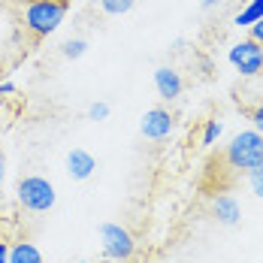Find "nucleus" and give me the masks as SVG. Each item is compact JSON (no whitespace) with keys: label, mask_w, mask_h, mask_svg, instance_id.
Listing matches in <instances>:
<instances>
[{"label":"nucleus","mask_w":263,"mask_h":263,"mask_svg":"<svg viewBox=\"0 0 263 263\" xmlns=\"http://www.w3.org/2000/svg\"><path fill=\"white\" fill-rule=\"evenodd\" d=\"M22 18L33 36H52L67 18V0H27Z\"/></svg>","instance_id":"f257e3e1"},{"label":"nucleus","mask_w":263,"mask_h":263,"mask_svg":"<svg viewBox=\"0 0 263 263\" xmlns=\"http://www.w3.org/2000/svg\"><path fill=\"white\" fill-rule=\"evenodd\" d=\"M224 160H227L230 170H239V173L254 170L257 163H263V136L254 127L233 133V139L227 142Z\"/></svg>","instance_id":"f03ea898"},{"label":"nucleus","mask_w":263,"mask_h":263,"mask_svg":"<svg viewBox=\"0 0 263 263\" xmlns=\"http://www.w3.org/2000/svg\"><path fill=\"white\" fill-rule=\"evenodd\" d=\"M15 194H18L22 209L33 212V215H43V212L54 209V203H58V191H54V184L46 176H22Z\"/></svg>","instance_id":"7ed1b4c3"},{"label":"nucleus","mask_w":263,"mask_h":263,"mask_svg":"<svg viewBox=\"0 0 263 263\" xmlns=\"http://www.w3.org/2000/svg\"><path fill=\"white\" fill-rule=\"evenodd\" d=\"M97 236H100V251H103L106 260H115V263L133 260V254H136V239H133V233L127 227H121V224H115V221H106V224H100Z\"/></svg>","instance_id":"20e7f679"},{"label":"nucleus","mask_w":263,"mask_h":263,"mask_svg":"<svg viewBox=\"0 0 263 263\" xmlns=\"http://www.w3.org/2000/svg\"><path fill=\"white\" fill-rule=\"evenodd\" d=\"M227 64L236 70L239 76L251 79V76H260L263 73V46L254 43L251 36L248 40H239L227 49Z\"/></svg>","instance_id":"39448f33"},{"label":"nucleus","mask_w":263,"mask_h":263,"mask_svg":"<svg viewBox=\"0 0 263 263\" xmlns=\"http://www.w3.org/2000/svg\"><path fill=\"white\" fill-rule=\"evenodd\" d=\"M176 127V118H173V112L170 109H163V106H155V109H145V115H142V121H139V130L145 139H152V142H160V139H166L170 133Z\"/></svg>","instance_id":"423d86ee"},{"label":"nucleus","mask_w":263,"mask_h":263,"mask_svg":"<svg viewBox=\"0 0 263 263\" xmlns=\"http://www.w3.org/2000/svg\"><path fill=\"white\" fill-rule=\"evenodd\" d=\"M212 215L221 227H236L242 221V206H239V200L233 194H218L212 200Z\"/></svg>","instance_id":"0eeeda50"},{"label":"nucleus","mask_w":263,"mask_h":263,"mask_svg":"<svg viewBox=\"0 0 263 263\" xmlns=\"http://www.w3.org/2000/svg\"><path fill=\"white\" fill-rule=\"evenodd\" d=\"M182 88H184V82L176 67H158L155 70V91H158L160 100H176L182 94Z\"/></svg>","instance_id":"6e6552de"},{"label":"nucleus","mask_w":263,"mask_h":263,"mask_svg":"<svg viewBox=\"0 0 263 263\" xmlns=\"http://www.w3.org/2000/svg\"><path fill=\"white\" fill-rule=\"evenodd\" d=\"M67 173H70V179L85 182L97 173V158L85 148H73V152H67Z\"/></svg>","instance_id":"1a4fd4ad"},{"label":"nucleus","mask_w":263,"mask_h":263,"mask_svg":"<svg viewBox=\"0 0 263 263\" xmlns=\"http://www.w3.org/2000/svg\"><path fill=\"white\" fill-rule=\"evenodd\" d=\"M9 263H46L43 251L33 242H15L9 245Z\"/></svg>","instance_id":"9d476101"},{"label":"nucleus","mask_w":263,"mask_h":263,"mask_svg":"<svg viewBox=\"0 0 263 263\" xmlns=\"http://www.w3.org/2000/svg\"><path fill=\"white\" fill-rule=\"evenodd\" d=\"M260 18H263V0H248L236 15H233V25L236 27H251V25H257Z\"/></svg>","instance_id":"9b49d317"},{"label":"nucleus","mask_w":263,"mask_h":263,"mask_svg":"<svg viewBox=\"0 0 263 263\" xmlns=\"http://www.w3.org/2000/svg\"><path fill=\"white\" fill-rule=\"evenodd\" d=\"M221 136H224V124H221L218 118H209V121L203 124V130H200V145H203V148H212Z\"/></svg>","instance_id":"f8f14e48"},{"label":"nucleus","mask_w":263,"mask_h":263,"mask_svg":"<svg viewBox=\"0 0 263 263\" xmlns=\"http://www.w3.org/2000/svg\"><path fill=\"white\" fill-rule=\"evenodd\" d=\"M61 52H64V58H67V61H79L82 54L88 52V40H82V36H76V40H67V43L61 46Z\"/></svg>","instance_id":"ddd939ff"},{"label":"nucleus","mask_w":263,"mask_h":263,"mask_svg":"<svg viewBox=\"0 0 263 263\" xmlns=\"http://www.w3.org/2000/svg\"><path fill=\"white\" fill-rule=\"evenodd\" d=\"M136 0H100V9L106 15H127Z\"/></svg>","instance_id":"4468645a"},{"label":"nucleus","mask_w":263,"mask_h":263,"mask_svg":"<svg viewBox=\"0 0 263 263\" xmlns=\"http://www.w3.org/2000/svg\"><path fill=\"white\" fill-rule=\"evenodd\" d=\"M248 187H251V194L263 200V163H257L254 170H248Z\"/></svg>","instance_id":"2eb2a0df"},{"label":"nucleus","mask_w":263,"mask_h":263,"mask_svg":"<svg viewBox=\"0 0 263 263\" xmlns=\"http://www.w3.org/2000/svg\"><path fill=\"white\" fill-rule=\"evenodd\" d=\"M109 112H112V109H109V103H103V100H94V103L88 106V118H91V121H106Z\"/></svg>","instance_id":"dca6fc26"},{"label":"nucleus","mask_w":263,"mask_h":263,"mask_svg":"<svg viewBox=\"0 0 263 263\" xmlns=\"http://www.w3.org/2000/svg\"><path fill=\"white\" fill-rule=\"evenodd\" d=\"M251 127H254V130H257V133L263 136V103L257 106L254 112H251Z\"/></svg>","instance_id":"f3484780"},{"label":"nucleus","mask_w":263,"mask_h":263,"mask_svg":"<svg viewBox=\"0 0 263 263\" xmlns=\"http://www.w3.org/2000/svg\"><path fill=\"white\" fill-rule=\"evenodd\" d=\"M248 36H251L254 43H260V46H263V18L257 22V25H251V27H248Z\"/></svg>","instance_id":"a211bd4d"},{"label":"nucleus","mask_w":263,"mask_h":263,"mask_svg":"<svg viewBox=\"0 0 263 263\" xmlns=\"http://www.w3.org/2000/svg\"><path fill=\"white\" fill-rule=\"evenodd\" d=\"M6 94H15V85L12 82H0V97H6Z\"/></svg>","instance_id":"6ab92c4d"},{"label":"nucleus","mask_w":263,"mask_h":263,"mask_svg":"<svg viewBox=\"0 0 263 263\" xmlns=\"http://www.w3.org/2000/svg\"><path fill=\"white\" fill-rule=\"evenodd\" d=\"M0 263H9V242H0Z\"/></svg>","instance_id":"aec40b11"},{"label":"nucleus","mask_w":263,"mask_h":263,"mask_svg":"<svg viewBox=\"0 0 263 263\" xmlns=\"http://www.w3.org/2000/svg\"><path fill=\"white\" fill-rule=\"evenodd\" d=\"M221 3H224V0H200L203 9H215V6H221Z\"/></svg>","instance_id":"412c9836"},{"label":"nucleus","mask_w":263,"mask_h":263,"mask_svg":"<svg viewBox=\"0 0 263 263\" xmlns=\"http://www.w3.org/2000/svg\"><path fill=\"white\" fill-rule=\"evenodd\" d=\"M6 179V158H3V152H0V184Z\"/></svg>","instance_id":"4be33fe9"},{"label":"nucleus","mask_w":263,"mask_h":263,"mask_svg":"<svg viewBox=\"0 0 263 263\" xmlns=\"http://www.w3.org/2000/svg\"><path fill=\"white\" fill-rule=\"evenodd\" d=\"M79 263H97V260H79Z\"/></svg>","instance_id":"5701e85b"}]
</instances>
